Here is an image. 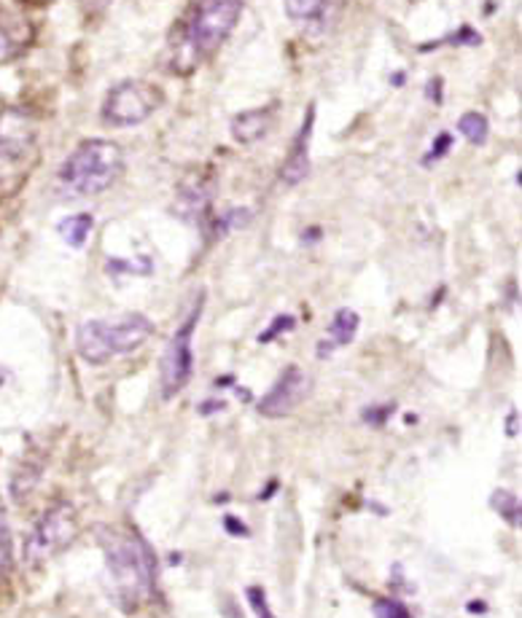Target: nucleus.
<instances>
[{
  "label": "nucleus",
  "instance_id": "nucleus-14",
  "mask_svg": "<svg viewBox=\"0 0 522 618\" xmlns=\"http://www.w3.org/2000/svg\"><path fill=\"white\" fill-rule=\"evenodd\" d=\"M210 210V183L208 180H197V183H189L180 189V197H178V212L184 218H189V221H195V218L205 216V212Z\"/></svg>",
  "mask_w": 522,
  "mask_h": 618
},
{
  "label": "nucleus",
  "instance_id": "nucleus-20",
  "mask_svg": "<svg viewBox=\"0 0 522 618\" xmlns=\"http://www.w3.org/2000/svg\"><path fill=\"white\" fill-rule=\"evenodd\" d=\"M296 328V320L292 318V315H278V318L273 320L264 331L259 333V342L262 345H267V342H273V339H278L280 333H286V331H294Z\"/></svg>",
  "mask_w": 522,
  "mask_h": 618
},
{
  "label": "nucleus",
  "instance_id": "nucleus-22",
  "mask_svg": "<svg viewBox=\"0 0 522 618\" xmlns=\"http://www.w3.org/2000/svg\"><path fill=\"white\" fill-rule=\"evenodd\" d=\"M375 616L377 618H412L407 605L398 602V600H377Z\"/></svg>",
  "mask_w": 522,
  "mask_h": 618
},
{
  "label": "nucleus",
  "instance_id": "nucleus-8",
  "mask_svg": "<svg viewBox=\"0 0 522 618\" xmlns=\"http://www.w3.org/2000/svg\"><path fill=\"white\" fill-rule=\"evenodd\" d=\"M203 315V299L197 301L195 309L189 312V318L180 323V328L173 333V339L167 342V350L162 352V398L173 401L180 390L189 385L191 371H195V331Z\"/></svg>",
  "mask_w": 522,
  "mask_h": 618
},
{
  "label": "nucleus",
  "instance_id": "nucleus-16",
  "mask_svg": "<svg viewBox=\"0 0 522 618\" xmlns=\"http://www.w3.org/2000/svg\"><path fill=\"white\" fill-rule=\"evenodd\" d=\"M92 227H95V221L89 212H76V216L62 218V221L57 223V231H60V237L66 240V245L79 250L87 245L89 235H92Z\"/></svg>",
  "mask_w": 522,
  "mask_h": 618
},
{
  "label": "nucleus",
  "instance_id": "nucleus-12",
  "mask_svg": "<svg viewBox=\"0 0 522 618\" xmlns=\"http://www.w3.org/2000/svg\"><path fill=\"white\" fill-rule=\"evenodd\" d=\"M275 111H278V102H269V106L254 108V111H243L232 119V138L240 146H250L256 140H262L264 134L273 130Z\"/></svg>",
  "mask_w": 522,
  "mask_h": 618
},
{
  "label": "nucleus",
  "instance_id": "nucleus-28",
  "mask_svg": "<svg viewBox=\"0 0 522 618\" xmlns=\"http://www.w3.org/2000/svg\"><path fill=\"white\" fill-rule=\"evenodd\" d=\"M83 3V9L89 11V14H98V11H102L108 6V0H81Z\"/></svg>",
  "mask_w": 522,
  "mask_h": 618
},
{
  "label": "nucleus",
  "instance_id": "nucleus-25",
  "mask_svg": "<svg viewBox=\"0 0 522 618\" xmlns=\"http://www.w3.org/2000/svg\"><path fill=\"white\" fill-rule=\"evenodd\" d=\"M224 530H227L229 536H235V538L248 536V527H245L237 517H232V514H229V517H224Z\"/></svg>",
  "mask_w": 522,
  "mask_h": 618
},
{
  "label": "nucleus",
  "instance_id": "nucleus-3",
  "mask_svg": "<svg viewBox=\"0 0 522 618\" xmlns=\"http://www.w3.org/2000/svg\"><path fill=\"white\" fill-rule=\"evenodd\" d=\"M125 172V153L114 140H83L70 151L57 172V189L62 197H98L108 191Z\"/></svg>",
  "mask_w": 522,
  "mask_h": 618
},
{
  "label": "nucleus",
  "instance_id": "nucleus-26",
  "mask_svg": "<svg viewBox=\"0 0 522 618\" xmlns=\"http://www.w3.org/2000/svg\"><path fill=\"white\" fill-rule=\"evenodd\" d=\"M450 43H480V36H476V30L472 28H463L457 30L455 38H450Z\"/></svg>",
  "mask_w": 522,
  "mask_h": 618
},
{
  "label": "nucleus",
  "instance_id": "nucleus-18",
  "mask_svg": "<svg viewBox=\"0 0 522 618\" xmlns=\"http://www.w3.org/2000/svg\"><path fill=\"white\" fill-rule=\"evenodd\" d=\"M457 130H461L463 138H466L472 146H485L490 127H487L485 116L476 113V111H469L457 119Z\"/></svg>",
  "mask_w": 522,
  "mask_h": 618
},
{
  "label": "nucleus",
  "instance_id": "nucleus-6",
  "mask_svg": "<svg viewBox=\"0 0 522 618\" xmlns=\"http://www.w3.org/2000/svg\"><path fill=\"white\" fill-rule=\"evenodd\" d=\"M38 157V124L22 108L0 113V186L17 183Z\"/></svg>",
  "mask_w": 522,
  "mask_h": 618
},
{
  "label": "nucleus",
  "instance_id": "nucleus-10",
  "mask_svg": "<svg viewBox=\"0 0 522 618\" xmlns=\"http://www.w3.org/2000/svg\"><path fill=\"white\" fill-rule=\"evenodd\" d=\"M313 124H315V106L307 108L299 132H296V138L292 140V148H288L286 162H283V167H280V180L286 186H299L302 180L311 176Z\"/></svg>",
  "mask_w": 522,
  "mask_h": 618
},
{
  "label": "nucleus",
  "instance_id": "nucleus-15",
  "mask_svg": "<svg viewBox=\"0 0 522 618\" xmlns=\"http://www.w3.org/2000/svg\"><path fill=\"white\" fill-rule=\"evenodd\" d=\"M283 3H286V14L292 17L294 22L315 24L324 22L337 0H283Z\"/></svg>",
  "mask_w": 522,
  "mask_h": 618
},
{
  "label": "nucleus",
  "instance_id": "nucleus-7",
  "mask_svg": "<svg viewBox=\"0 0 522 618\" xmlns=\"http://www.w3.org/2000/svg\"><path fill=\"white\" fill-rule=\"evenodd\" d=\"M165 106V92L151 81L130 79L116 83L102 100L100 116L108 127H138Z\"/></svg>",
  "mask_w": 522,
  "mask_h": 618
},
{
  "label": "nucleus",
  "instance_id": "nucleus-29",
  "mask_svg": "<svg viewBox=\"0 0 522 618\" xmlns=\"http://www.w3.org/2000/svg\"><path fill=\"white\" fill-rule=\"evenodd\" d=\"M440 89H442V79H434V81H431L429 92H431V98H434V102H442V94H440Z\"/></svg>",
  "mask_w": 522,
  "mask_h": 618
},
{
  "label": "nucleus",
  "instance_id": "nucleus-30",
  "mask_svg": "<svg viewBox=\"0 0 522 618\" xmlns=\"http://www.w3.org/2000/svg\"><path fill=\"white\" fill-rule=\"evenodd\" d=\"M6 379H9V375H6V371H3V369H0V385H3V382H6Z\"/></svg>",
  "mask_w": 522,
  "mask_h": 618
},
{
  "label": "nucleus",
  "instance_id": "nucleus-21",
  "mask_svg": "<svg viewBox=\"0 0 522 618\" xmlns=\"http://www.w3.org/2000/svg\"><path fill=\"white\" fill-rule=\"evenodd\" d=\"M245 597H248V605L256 614V618H275L273 610H269L267 595H264L262 586H248V589H245Z\"/></svg>",
  "mask_w": 522,
  "mask_h": 618
},
{
  "label": "nucleus",
  "instance_id": "nucleus-5",
  "mask_svg": "<svg viewBox=\"0 0 522 618\" xmlns=\"http://www.w3.org/2000/svg\"><path fill=\"white\" fill-rule=\"evenodd\" d=\"M76 536H79V514H76L73 504L57 500L30 527L22 549L24 565L28 568H38V565L49 562L51 557L66 551Z\"/></svg>",
  "mask_w": 522,
  "mask_h": 618
},
{
  "label": "nucleus",
  "instance_id": "nucleus-1",
  "mask_svg": "<svg viewBox=\"0 0 522 618\" xmlns=\"http://www.w3.org/2000/svg\"><path fill=\"white\" fill-rule=\"evenodd\" d=\"M98 544L106 554L108 595L114 605L121 614H138L157 584V557L151 546L125 527H98Z\"/></svg>",
  "mask_w": 522,
  "mask_h": 618
},
{
  "label": "nucleus",
  "instance_id": "nucleus-9",
  "mask_svg": "<svg viewBox=\"0 0 522 618\" xmlns=\"http://www.w3.org/2000/svg\"><path fill=\"white\" fill-rule=\"evenodd\" d=\"M311 377L299 366H286L280 371L278 382L264 392V398L259 401V415L273 417V420L288 417L294 409H299L305 403V398L311 396Z\"/></svg>",
  "mask_w": 522,
  "mask_h": 618
},
{
  "label": "nucleus",
  "instance_id": "nucleus-19",
  "mask_svg": "<svg viewBox=\"0 0 522 618\" xmlns=\"http://www.w3.org/2000/svg\"><path fill=\"white\" fill-rule=\"evenodd\" d=\"M490 506L501 514V519L509 521V525L518 527L520 525V500L514 492H506V489H495L493 498H490Z\"/></svg>",
  "mask_w": 522,
  "mask_h": 618
},
{
  "label": "nucleus",
  "instance_id": "nucleus-24",
  "mask_svg": "<svg viewBox=\"0 0 522 618\" xmlns=\"http://www.w3.org/2000/svg\"><path fill=\"white\" fill-rule=\"evenodd\" d=\"M391 415H393V403H388V407H366L364 422L372 425V428H380V425L388 422Z\"/></svg>",
  "mask_w": 522,
  "mask_h": 618
},
{
  "label": "nucleus",
  "instance_id": "nucleus-13",
  "mask_svg": "<svg viewBox=\"0 0 522 618\" xmlns=\"http://www.w3.org/2000/svg\"><path fill=\"white\" fill-rule=\"evenodd\" d=\"M358 323H361V318L353 312V309H347V307L337 309L332 318V323H328L326 337L321 339V345H318V358H328L334 350H343V347L351 345L353 337H356V331H358Z\"/></svg>",
  "mask_w": 522,
  "mask_h": 618
},
{
  "label": "nucleus",
  "instance_id": "nucleus-23",
  "mask_svg": "<svg viewBox=\"0 0 522 618\" xmlns=\"http://www.w3.org/2000/svg\"><path fill=\"white\" fill-rule=\"evenodd\" d=\"M450 148H453V134L450 132H440L436 134V140H434V148H431V153L425 157V167H431V162H440V159H444L450 153Z\"/></svg>",
  "mask_w": 522,
  "mask_h": 618
},
{
  "label": "nucleus",
  "instance_id": "nucleus-17",
  "mask_svg": "<svg viewBox=\"0 0 522 618\" xmlns=\"http://www.w3.org/2000/svg\"><path fill=\"white\" fill-rule=\"evenodd\" d=\"M11 568H14V538H11L6 506H3V500H0V581L9 578Z\"/></svg>",
  "mask_w": 522,
  "mask_h": 618
},
{
  "label": "nucleus",
  "instance_id": "nucleus-27",
  "mask_svg": "<svg viewBox=\"0 0 522 618\" xmlns=\"http://www.w3.org/2000/svg\"><path fill=\"white\" fill-rule=\"evenodd\" d=\"M227 409V403L224 401H203L199 403V415H216V411H224Z\"/></svg>",
  "mask_w": 522,
  "mask_h": 618
},
{
  "label": "nucleus",
  "instance_id": "nucleus-2",
  "mask_svg": "<svg viewBox=\"0 0 522 618\" xmlns=\"http://www.w3.org/2000/svg\"><path fill=\"white\" fill-rule=\"evenodd\" d=\"M245 0H191L186 17L173 33V68L191 73L210 60L237 28Z\"/></svg>",
  "mask_w": 522,
  "mask_h": 618
},
{
  "label": "nucleus",
  "instance_id": "nucleus-11",
  "mask_svg": "<svg viewBox=\"0 0 522 618\" xmlns=\"http://www.w3.org/2000/svg\"><path fill=\"white\" fill-rule=\"evenodd\" d=\"M33 36L36 30L28 19L14 17L11 11L0 9V66L17 60L33 43Z\"/></svg>",
  "mask_w": 522,
  "mask_h": 618
},
{
  "label": "nucleus",
  "instance_id": "nucleus-4",
  "mask_svg": "<svg viewBox=\"0 0 522 618\" xmlns=\"http://www.w3.org/2000/svg\"><path fill=\"white\" fill-rule=\"evenodd\" d=\"M154 337V323L140 312L114 320H87L76 331V350L92 366H106L116 356H130Z\"/></svg>",
  "mask_w": 522,
  "mask_h": 618
}]
</instances>
